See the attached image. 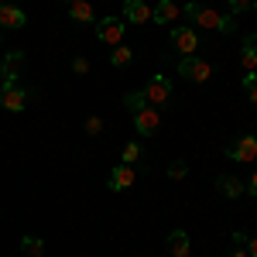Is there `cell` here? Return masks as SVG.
Segmentation results:
<instances>
[{"mask_svg":"<svg viewBox=\"0 0 257 257\" xmlns=\"http://www.w3.org/2000/svg\"><path fill=\"white\" fill-rule=\"evenodd\" d=\"M141 93H144V99H148L151 106H165L168 96H172V79H168V76H151Z\"/></svg>","mask_w":257,"mask_h":257,"instance_id":"cell-1","label":"cell"},{"mask_svg":"<svg viewBox=\"0 0 257 257\" xmlns=\"http://www.w3.org/2000/svg\"><path fill=\"white\" fill-rule=\"evenodd\" d=\"M178 76H185L189 82H206L209 76H213V65L196 59V55H185V59L178 62Z\"/></svg>","mask_w":257,"mask_h":257,"instance_id":"cell-2","label":"cell"},{"mask_svg":"<svg viewBox=\"0 0 257 257\" xmlns=\"http://www.w3.org/2000/svg\"><path fill=\"white\" fill-rule=\"evenodd\" d=\"M158 127H161V110L158 106H144V110H138L134 113V131H138L141 138H151V134H158Z\"/></svg>","mask_w":257,"mask_h":257,"instance_id":"cell-3","label":"cell"},{"mask_svg":"<svg viewBox=\"0 0 257 257\" xmlns=\"http://www.w3.org/2000/svg\"><path fill=\"white\" fill-rule=\"evenodd\" d=\"M226 158H233V161H257V138H254V134H243V138L230 141V144H226Z\"/></svg>","mask_w":257,"mask_h":257,"instance_id":"cell-4","label":"cell"},{"mask_svg":"<svg viewBox=\"0 0 257 257\" xmlns=\"http://www.w3.org/2000/svg\"><path fill=\"white\" fill-rule=\"evenodd\" d=\"M134 182H138V172H134V165H123V161H120V165H113V168H110V175H106V185H110L113 192H123V189H131Z\"/></svg>","mask_w":257,"mask_h":257,"instance_id":"cell-5","label":"cell"},{"mask_svg":"<svg viewBox=\"0 0 257 257\" xmlns=\"http://www.w3.org/2000/svg\"><path fill=\"white\" fill-rule=\"evenodd\" d=\"M123 28H127V21H123V18H103V21H96V38L106 41V45H120Z\"/></svg>","mask_w":257,"mask_h":257,"instance_id":"cell-6","label":"cell"},{"mask_svg":"<svg viewBox=\"0 0 257 257\" xmlns=\"http://www.w3.org/2000/svg\"><path fill=\"white\" fill-rule=\"evenodd\" d=\"M0 106L11 110V113H21V110L28 106V93L21 89L18 82H14V86H4V82H0Z\"/></svg>","mask_w":257,"mask_h":257,"instance_id":"cell-7","label":"cell"},{"mask_svg":"<svg viewBox=\"0 0 257 257\" xmlns=\"http://www.w3.org/2000/svg\"><path fill=\"white\" fill-rule=\"evenodd\" d=\"M172 45H175L182 55H196L199 48V35L192 28H172Z\"/></svg>","mask_w":257,"mask_h":257,"instance_id":"cell-8","label":"cell"},{"mask_svg":"<svg viewBox=\"0 0 257 257\" xmlns=\"http://www.w3.org/2000/svg\"><path fill=\"white\" fill-rule=\"evenodd\" d=\"M21 65H24V52H7V55H4V65H0V72H4V86H14V82H18Z\"/></svg>","mask_w":257,"mask_h":257,"instance_id":"cell-9","label":"cell"},{"mask_svg":"<svg viewBox=\"0 0 257 257\" xmlns=\"http://www.w3.org/2000/svg\"><path fill=\"white\" fill-rule=\"evenodd\" d=\"M178 14H182V11H178L175 0H158V4L151 7V21L161 24V28H165V24H172V21H178Z\"/></svg>","mask_w":257,"mask_h":257,"instance_id":"cell-10","label":"cell"},{"mask_svg":"<svg viewBox=\"0 0 257 257\" xmlns=\"http://www.w3.org/2000/svg\"><path fill=\"white\" fill-rule=\"evenodd\" d=\"M123 21L131 24H148L151 21V7L144 0H123Z\"/></svg>","mask_w":257,"mask_h":257,"instance_id":"cell-11","label":"cell"},{"mask_svg":"<svg viewBox=\"0 0 257 257\" xmlns=\"http://www.w3.org/2000/svg\"><path fill=\"white\" fill-rule=\"evenodd\" d=\"M28 24V14L21 11V7H14V4H0V28H24Z\"/></svg>","mask_w":257,"mask_h":257,"instance_id":"cell-12","label":"cell"},{"mask_svg":"<svg viewBox=\"0 0 257 257\" xmlns=\"http://www.w3.org/2000/svg\"><path fill=\"white\" fill-rule=\"evenodd\" d=\"M216 189H219V196H226V199H240L247 192V182H240L237 175H219Z\"/></svg>","mask_w":257,"mask_h":257,"instance_id":"cell-13","label":"cell"},{"mask_svg":"<svg viewBox=\"0 0 257 257\" xmlns=\"http://www.w3.org/2000/svg\"><path fill=\"white\" fill-rule=\"evenodd\" d=\"M168 254L172 257H189L192 254V240H189L185 230H172V233H168Z\"/></svg>","mask_w":257,"mask_h":257,"instance_id":"cell-14","label":"cell"},{"mask_svg":"<svg viewBox=\"0 0 257 257\" xmlns=\"http://www.w3.org/2000/svg\"><path fill=\"white\" fill-rule=\"evenodd\" d=\"M192 21H196L199 28H209V31L223 28V14H219V11H213V7H199V14Z\"/></svg>","mask_w":257,"mask_h":257,"instance_id":"cell-15","label":"cell"},{"mask_svg":"<svg viewBox=\"0 0 257 257\" xmlns=\"http://www.w3.org/2000/svg\"><path fill=\"white\" fill-rule=\"evenodd\" d=\"M69 18L79 21V24H93L96 14H93V7H89L86 0H72V4H69Z\"/></svg>","mask_w":257,"mask_h":257,"instance_id":"cell-16","label":"cell"},{"mask_svg":"<svg viewBox=\"0 0 257 257\" xmlns=\"http://www.w3.org/2000/svg\"><path fill=\"white\" fill-rule=\"evenodd\" d=\"M240 62H243V69H247V72H257V41H254V38H247V41H243Z\"/></svg>","mask_w":257,"mask_h":257,"instance_id":"cell-17","label":"cell"},{"mask_svg":"<svg viewBox=\"0 0 257 257\" xmlns=\"http://www.w3.org/2000/svg\"><path fill=\"white\" fill-rule=\"evenodd\" d=\"M131 59H134V52H131L127 45H113V52H110V65H113V69H127Z\"/></svg>","mask_w":257,"mask_h":257,"instance_id":"cell-18","label":"cell"},{"mask_svg":"<svg viewBox=\"0 0 257 257\" xmlns=\"http://www.w3.org/2000/svg\"><path fill=\"white\" fill-rule=\"evenodd\" d=\"M21 254H24V257H41V254H45V240L24 237V240H21Z\"/></svg>","mask_w":257,"mask_h":257,"instance_id":"cell-19","label":"cell"},{"mask_svg":"<svg viewBox=\"0 0 257 257\" xmlns=\"http://www.w3.org/2000/svg\"><path fill=\"white\" fill-rule=\"evenodd\" d=\"M123 106H127V110H131V117H134V113H138V110H144V106H148V99H144V93H127V96H123Z\"/></svg>","mask_w":257,"mask_h":257,"instance_id":"cell-20","label":"cell"},{"mask_svg":"<svg viewBox=\"0 0 257 257\" xmlns=\"http://www.w3.org/2000/svg\"><path fill=\"white\" fill-rule=\"evenodd\" d=\"M120 158H123V165H134L138 158H144V151H141V144H138V141H131V144L123 148V155H120Z\"/></svg>","mask_w":257,"mask_h":257,"instance_id":"cell-21","label":"cell"},{"mask_svg":"<svg viewBox=\"0 0 257 257\" xmlns=\"http://www.w3.org/2000/svg\"><path fill=\"white\" fill-rule=\"evenodd\" d=\"M243 89H247L250 103H257V72H247V76H243Z\"/></svg>","mask_w":257,"mask_h":257,"instance_id":"cell-22","label":"cell"},{"mask_svg":"<svg viewBox=\"0 0 257 257\" xmlns=\"http://www.w3.org/2000/svg\"><path fill=\"white\" fill-rule=\"evenodd\" d=\"M185 172H189L185 161H172V165H168V175H172V178H185Z\"/></svg>","mask_w":257,"mask_h":257,"instance_id":"cell-23","label":"cell"},{"mask_svg":"<svg viewBox=\"0 0 257 257\" xmlns=\"http://www.w3.org/2000/svg\"><path fill=\"white\" fill-rule=\"evenodd\" d=\"M254 7V0H230V11L233 14H243V11H250Z\"/></svg>","mask_w":257,"mask_h":257,"instance_id":"cell-24","label":"cell"},{"mask_svg":"<svg viewBox=\"0 0 257 257\" xmlns=\"http://www.w3.org/2000/svg\"><path fill=\"white\" fill-rule=\"evenodd\" d=\"M99 131H103V120H99V117H89V120H86V134H93V138H96Z\"/></svg>","mask_w":257,"mask_h":257,"instance_id":"cell-25","label":"cell"},{"mask_svg":"<svg viewBox=\"0 0 257 257\" xmlns=\"http://www.w3.org/2000/svg\"><path fill=\"white\" fill-rule=\"evenodd\" d=\"M199 7H202L199 0H189V4H185V18L192 21V18H196V14H199Z\"/></svg>","mask_w":257,"mask_h":257,"instance_id":"cell-26","label":"cell"},{"mask_svg":"<svg viewBox=\"0 0 257 257\" xmlns=\"http://www.w3.org/2000/svg\"><path fill=\"white\" fill-rule=\"evenodd\" d=\"M72 69H76L79 76H86V72H89V62L86 59H72Z\"/></svg>","mask_w":257,"mask_h":257,"instance_id":"cell-27","label":"cell"},{"mask_svg":"<svg viewBox=\"0 0 257 257\" xmlns=\"http://www.w3.org/2000/svg\"><path fill=\"white\" fill-rule=\"evenodd\" d=\"M247 196H254V199H257V172H254V178L247 182Z\"/></svg>","mask_w":257,"mask_h":257,"instance_id":"cell-28","label":"cell"},{"mask_svg":"<svg viewBox=\"0 0 257 257\" xmlns=\"http://www.w3.org/2000/svg\"><path fill=\"white\" fill-rule=\"evenodd\" d=\"M247 254H250V257H257V237L250 240V243H247Z\"/></svg>","mask_w":257,"mask_h":257,"instance_id":"cell-29","label":"cell"},{"mask_svg":"<svg viewBox=\"0 0 257 257\" xmlns=\"http://www.w3.org/2000/svg\"><path fill=\"white\" fill-rule=\"evenodd\" d=\"M230 257H247V250H237V254H230Z\"/></svg>","mask_w":257,"mask_h":257,"instance_id":"cell-30","label":"cell"},{"mask_svg":"<svg viewBox=\"0 0 257 257\" xmlns=\"http://www.w3.org/2000/svg\"><path fill=\"white\" fill-rule=\"evenodd\" d=\"M250 38H254V41H257V28H254V35H250Z\"/></svg>","mask_w":257,"mask_h":257,"instance_id":"cell-31","label":"cell"},{"mask_svg":"<svg viewBox=\"0 0 257 257\" xmlns=\"http://www.w3.org/2000/svg\"><path fill=\"white\" fill-rule=\"evenodd\" d=\"M62 4H72V0H62Z\"/></svg>","mask_w":257,"mask_h":257,"instance_id":"cell-32","label":"cell"},{"mask_svg":"<svg viewBox=\"0 0 257 257\" xmlns=\"http://www.w3.org/2000/svg\"><path fill=\"white\" fill-rule=\"evenodd\" d=\"M0 31H4V28H0Z\"/></svg>","mask_w":257,"mask_h":257,"instance_id":"cell-33","label":"cell"}]
</instances>
